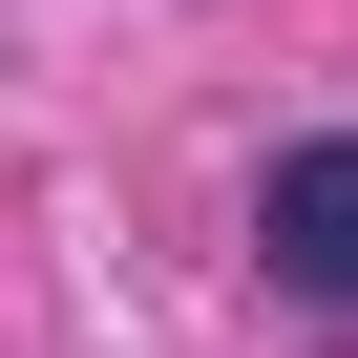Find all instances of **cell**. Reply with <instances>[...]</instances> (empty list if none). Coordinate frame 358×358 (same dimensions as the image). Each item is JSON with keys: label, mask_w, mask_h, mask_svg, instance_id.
I'll list each match as a JSON object with an SVG mask.
<instances>
[{"label": "cell", "mask_w": 358, "mask_h": 358, "mask_svg": "<svg viewBox=\"0 0 358 358\" xmlns=\"http://www.w3.org/2000/svg\"><path fill=\"white\" fill-rule=\"evenodd\" d=\"M253 232H274V295L358 316V127H337V148H274V190H253Z\"/></svg>", "instance_id": "6da1fadb"}]
</instances>
